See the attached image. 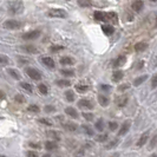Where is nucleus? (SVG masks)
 <instances>
[{"mask_svg":"<svg viewBox=\"0 0 157 157\" xmlns=\"http://www.w3.org/2000/svg\"><path fill=\"white\" fill-rule=\"evenodd\" d=\"M147 79H148V76H147V75L140 76V77H137V78L134 80V85H135V86H138V85H141L142 83H144Z\"/></svg>","mask_w":157,"mask_h":157,"instance_id":"obj_18","label":"nucleus"},{"mask_svg":"<svg viewBox=\"0 0 157 157\" xmlns=\"http://www.w3.org/2000/svg\"><path fill=\"white\" fill-rule=\"evenodd\" d=\"M102 30H103V32L106 34V36H110V34H112V33H113V31H115V29H113L111 25H103Z\"/></svg>","mask_w":157,"mask_h":157,"instance_id":"obj_19","label":"nucleus"},{"mask_svg":"<svg viewBox=\"0 0 157 157\" xmlns=\"http://www.w3.org/2000/svg\"><path fill=\"white\" fill-rule=\"evenodd\" d=\"M64 46L62 45H52V46L50 47V50L52 51V52H57V51H60V50H63Z\"/></svg>","mask_w":157,"mask_h":157,"instance_id":"obj_40","label":"nucleus"},{"mask_svg":"<svg viewBox=\"0 0 157 157\" xmlns=\"http://www.w3.org/2000/svg\"><path fill=\"white\" fill-rule=\"evenodd\" d=\"M124 63H125V57H124V56H121V57H118L117 59L113 62V66H115V67H117V66H122Z\"/></svg>","mask_w":157,"mask_h":157,"instance_id":"obj_22","label":"nucleus"},{"mask_svg":"<svg viewBox=\"0 0 157 157\" xmlns=\"http://www.w3.org/2000/svg\"><path fill=\"white\" fill-rule=\"evenodd\" d=\"M60 73H62L63 76H66V77H73V76H75L73 70H62Z\"/></svg>","mask_w":157,"mask_h":157,"instance_id":"obj_33","label":"nucleus"},{"mask_svg":"<svg viewBox=\"0 0 157 157\" xmlns=\"http://www.w3.org/2000/svg\"><path fill=\"white\" fill-rule=\"evenodd\" d=\"M60 64L62 65H72V64L75 63V60L71 58V57H67V56H65L63 58H60Z\"/></svg>","mask_w":157,"mask_h":157,"instance_id":"obj_17","label":"nucleus"},{"mask_svg":"<svg viewBox=\"0 0 157 157\" xmlns=\"http://www.w3.org/2000/svg\"><path fill=\"white\" fill-rule=\"evenodd\" d=\"M30 147H31V148H36V149H39L40 148V145L39 144H37V143H30Z\"/></svg>","mask_w":157,"mask_h":157,"instance_id":"obj_50","label":"nucleus"},{"mask_svg":"<svg viewBox=\"0 0 157 157\" xmlns=\"http://www.w3.org/2000/svg\"><path fill=\"white\" fill-rule=\"evenodd\" d=\"M124 77V72L121 70H117L113 72V75H112V80L115 82V83H118L119 80H122V78Z\"/></svg>","mask_w":157,"mask_h":157,"instance_id":"obj_11","label":"nucleus"},{"mask_svg":"<svg viewBox=\"0 0 157 157\" xmlns=\"http://www.w3.org/2000/svg\"><path fill=\"white\" fill-rule=\"evenodd\" d=\"M150 157H157V155H156V154H152V155H151Z\"/></svg>","mask_w":157,"mask_h":157,"instance_id":"obj_54","label":"nucleus"},{"mask_svg":"<svg viewBox=\"0 0 157 157\" xmlns=\"http://www.w3.org/2000/svg\"><path fill=\"white\" fill-rule=\"evenodd\" d=\"M106 140H108V135L106 134L99 135V136H97V137H96V141L97 142H105Z\"/></svg>","mask_w":157,"mask_h":157,"instance_id":"obj_38","label":"nucleus"},{"mask_svg":"<svg viewBox=\"0 0 157 157\" xmlns=\"http://www.w3.org/2000/svg\"><path fill=\"white\" fill-rule=\"evenodd\" d=\"M45 148H46V150H48V151H53V150H56L58 148V145H57L56 142L47 141L46 143H45Z\"/></svg>","mask_w":157,"mask_h":157,"instance_id":"obj_16","label":"nucleus"},{"mask_svg":"<svg viewBox=\"0 0 157 157\" xmlns=\"http://www.w3.org/2000/svg\"><path fill=\"white\" fill-rule=\"evenodd\" d=\"M65 97H66V99H67L69 102H73V101H75V94H73L71 90L65 92Z\"/></svg>","mask_w":157,"mask_h":157,"instance_id":"obj_28","label":"nucleus"},{"mask_svg":"<svg viewBox=\"0 0 157 157\" xmlns=\"http://www.w3.org/2000/svg\"><path fill=\"white\" fill-rule=\"evenodd\" d=\"M83 116L85 117V119H86V121H92V119H94V115H92V113L84 112V113H83Z\"/></svg>","mask_w":157,"mask_h":157,"instance_id":"obj_47","label":"nucleus"},{"mask_svg":"<svg viewBox=\"0 0 157 157\" xmlns=\"http://www.w3.org/2000/svg\"><path fill=\"white\" fill-rule=\"evenodd\" d=\"M14 99H16V102H17V103H20V104L25 102V98H24V97L21 96V94H17L16 98H14Z\"/></svg>","mask_w":157,"mask_h":157,"instance_id":"obj_45","label":"nucleus"},{"mask_svg":"<svg viewBox=\"0 0 157 157\" xmlns=\"http://www.w3.org/2000/svg\"><path fill=\"white\" fill-rule=\"evenodd\" d=\"M148 138H149V132L147 131V132H144V134L141 136V138L138 140V142H137V147H143L147 142H148Z\"/></svg>","mask_w":157,"mask_h":157,"instance_id":"obj_14","label":"nucleus"},{"mask_svg":"<svg viewBox=\"0 0 157 157\" xmlns=\"http://www.w3.org/2000/svg\"><path fill=\"white\" fill-rule=\"evenodd\" d=\"M101 89H102V90H110L111 86H110V85H102V86H101Z\"/></svg>","mask_w":157,"mask_h":157,"instance_id":"obj_51","label":"nucleus"},{"mask_svg":"<svg viewBox=\"0 0 157 157\" xmlns=\"http://www.w3.org/2000/svg\"><path fill=\"white\" fill-rule=\"evenodd\" d=\"M4 27L8 29V30H17L21 27V23L18 20H7L4 23Z\"/></svg>","mask_w":157,"mask_h":157,"instance_id":"obj_3","label":"nucleus"},{"mask_svg":"<svg viewBox=\"0 0 157 157\" xmlns=\"http://www.w3.org/2000/svg\"><path fill=\"white\" fill-rule=\"evenodd\" d=\"M39 122L41 123V124H45V125H47V126L52 125V122H51L50 119H47V118H40Z\"/></svg>","mask_w":157,"mask_h":157,"instance_id":"obj_39","label":"nucleus"},{"mask_svg":"<svg viewBox=\"0 0 157 157\" xmlns=\"http://www.w3.org/2000/svg\"><path fill=\"white\" fill-rule=\"evenodd\" d=\"M109 14V19L110 20H113L115 23H117V14L115 13V12H110V13H108Z\"/></svg>","mask_w":157,"mask_h":157,"instance_id":"obj_43","label":"nucleus"},{"mask_svg":"<svg viewBox=\"0 0 157 157\" xmlns=\"http://www.w3.org/2000/svg\"><path fill=\"white\" fill-rule=\"evenodd\" d=\"M117 143H118V140H113V141L110 142L105 148H106V149H112V148H115V147L117 145Z\"/></svg>","mask_w":157,"mask_h":157,"instance_id":"obj_41","label":"nucleus"},{"mask_svg":"<svg viewBox=\"0 0 157 157\" xmlns=\"http://www.w3.org/2000/svg\"><path fill=\"white\" fill-rule=\"evenodd\" d=\"M98 102H99V104H101L102 106H106V105L109 104V99H108V97H105L104 94H99V96H98Z\"/></svg>","mask_w":157,"mask_h":157,"instance_id":"obj_20","label":"nucleus"},{"mask_svg":"<svg viewBox=\"0 0 157 157\" xmlns=\"http://www.w3.org/2000/svg\"><path fill=\"white\" fill-rule=\"evenodd\" d=\"M47 136L51 137V138H53L55 141H58V140H59V136H58V134H57L56 131H48V132H47Z\"/></svg>","mask_w":157,"mask_h":157,"instance_id":"obj_35","label":"nucleus"},{"mask_svg":"<svg viewBox=\"0 0 157 157\" xmlns=\"http://www.w3.org/2000/svg\"><path fill=\"white\" fill-rule=\"evenodd\" d=\"M57 85L60 87H66L70 86L71 82L70 80H66V79H60V80H57Z\"/></svg>","mask_w":157,"mask_h":157,"instance_id":"obj_23","label":"nucleus"},{"mask_svg":"<svg viewBox=\"0 0 157 157\" xmlns=\"http://www.w3.org/2000/svg\"><path fill=\"white\" fill-rule=\"evenodd\" d=\"M129 87H130V85H129V84H124V85H121V86L118 87V90H119V91H124V90L129 89Z\"/></svg>","mask_w":157,"mask_h":157,"instance_id":"obj_49","label":"nucleus"},{"mask_svg":"<svg viewBox=\"0 0 157 157\" xmlns=\"http://www.w3.org/2000/svg\"><path fill=\"white\" fill-rule=\"evenodd\" d=\"M78 5L82 7H90L92 5L91 0H78Z\"/></svg>","mask_w":157,"mask_h":157,"instance_id":"obj_25","label":"nucleus"},{"mask_svg":"<svg viewBox=\"0 0 157 157\" xmlns=\"http://www.w3.org/2000/svg\"><path fill=\"white\" fill-rule=\"evenodd\" d=\"M76 90L79 91V92H85V91L89 90V86H87V85H83V84H82V85H80V84H77V85H76Z\"/></svg>","mask_w":157,"mask_h":157,"instance_id":"obj_32","label":"nucleus"},{"mask_svg":"<svg viewBox=\"0 0 157 157\" xmlns=\"http://www.w3.org/2000/svg\"><path fill=\"white\" fill-rule=\"evenodd\" d=\"M23 48L26 52H29V53H36L37 52V47L34 46V45H25Z\"/></svg>","mask_w":157,"mask_h":157,"instance_id":"obj_24","label":"nucleus"},{"mask_svg":"<svg viewBox=\"0 0 157 157\" xmlns=\"http://www.w3.org/2000/svg\"><path fill=\"white\" fill-rule=\"evenodd\" d=\"M47 16L50 18H66L67 13L64 10H60V8H52L47 12Z\"/></svg>","mask_w":157,"mask_h":157,"instance_id":"obj_1","label":"nucleus"},{"mask_svg":"<svg viewBox=\"0 0 157 157\" xmlns=\"http://www.w3.org/2000/svg\"><path fill=\"white\" fill-rule=\"evenodd\" d=\"M0 157H5V156H0Z\"/></svg>","mask_w":157,"mask_h":157,"instance_id":"obj_57","label":"nucleus"},{"mask_svg":"<svg viewBox=\"0 0 157 157\" xmlns=\"http://www.w3.org/2000/svg\"><path fill=\"white\" fill-rule=\"evenodd\" d=\"M27 111L29 112H32V113H39V111H40V109H39V106L38 105H30L29 108H27Z\"/></svg>","mask_w":157,"mask_h":157,"instance_id":"obj_26","label":"nucleus"},{"mask_svg":"<svg viewBox=\"0 0 157 157\" xmlns=\"http://www.w3.org/2000/svg\"><path fill=\"white\" fill-rule=\"evenodd\" d=\"M26 156L27 157H38V152L37 151H27L26 152Z\"/></svg>","mask_w":157,"mask_h":157,"instance_id":"obj_46","label":"nucleus"},{"mask_svg":"<svg viewBox=\"0 0 157 157\" xmlns=\"http://www.w3.org/2000/svg\"><path fill=\"white\" fill-rule=\"evenodd\" d=\"M94 16V19L98 20V21H110L108 13H104V12H101V11H96Z\"/></svg>","mask_w":157,"mask_h":157,"instance_id":"obj_5","label":"nucleus"},{"mask_svg":"<svg viewBox=\"0 0 157 157\" xmlns=\"http://www.w3.org/2000/svg\"><path fill=\"white\" fill-rule=\"evenodd\" d=\"M82 129L85 131V134H86L87 136H94V130L91 129V126L90 125H83L82 126Z\"/></svg>","mask_w":157,"mask_h":157,"instance_id":"obj_27","label":"nucleus"},{"mask_svg":"<svg viewBox=\"0 0 157 157\" xmlns=\"http://www.w3.org/2000/svg\"><path fill=\"white\" fill-rule=\"evenodd\" d=\"M40 36L39 30H34V31L27 32V33H24L23 34V39L25 40H32V39H37Z\"/></svg>","mask_w":157,"mask_h":157,"instance_id":"obj_4","label":"nucleus"},{"mask_svg":"<svg viewBox=\"0 0 157 157\" xmlns=\"http://www.w3.org/2000/svg\"><path fill=\"white\" fill-rule=\"evenodd\" d=\"M43 157H52V156H51L50 154H46V155H44V156H43Z\"/></svg>","mask_w":157,"mask_h":157,"instance_id":"obj_53","label":"nucleus"},{"mask_svg":"<svg viewBox=\"0 0 157 157\" xmlns=\"http://www.w3.org/2000/svg\"><path fill=\"white\" fill-rule=\"evenodd\" d=\"M117 128H118V123H116V122H110V123H109V129H110V131H115Z\"/></svg>","mask_w":157,"mask_h":157,"instance_id":"obj_42","label":"nucleus"},{"mask_svg":"<svg viewBox=\"0 0 157 157\" xmlns=\"http://www.w3.org/2000/svg\"><path fill=\"white\" fill-rule=\"evenodd\" d=\"M78 106L80 109H92L94 108V103L90 99H80L78 102Z\"/></svg>","mask_w":157,"mask_h":157,"instance_id":"obj_6","label":"nucleus"},{"mask_svg":"<svg viewBox=\"0 0 157 157\" xmlns=\"http://www.w3.org/2000/svg\"><path fill=\"white\" fill-rule=\"evenodd\" d=\"M151 87L152 89H156L157 87V75H155L152 79H151Z\"/></svg>","mask_w":157,"mask_h":157,"instance_id":"obj_44","label":"nucleus"},{"mask_svg":"<svg viewBox=\"0 0 157 157\" xmlns=\"http://www.w3.org/2000/svg\"><path fill=\"white\" fill-rule=\"evenodd\" d=\"M4 97H5V94H4V92H1V91H0V99H2Z\"/></svg>","mask_w":157,"mask_h":157,"instance_id":"obj_52","label":"nucleus"},{"mask_svg":"<svg viewBox=\"0 0 157 157\" xmlns=\"http://www.w3.org/2000/svg\"><path fill=\"white\" fill-rule=\"evenodd\" d=\"M64 128H65L67 131H76L78 126L76 125L75 123H72V122H69V123H65V124H64Z\"/></svg>","mask_w":157,"mask_h":157,"instance_id":"obj_21","label":"nucleus"},{"mask_svg":"<svg viewBox=\"0 0 157 157\" xmlns=\"http://www.w3.org/2000/svg\"><path fill=\"white\" fill-rule=\"evenodd\" d=\"M144 7V2L142 1V0H136L132 2V5H131V8L134 10L135 12H141L142 10Z\"/></svg>","mask_w":157,"mask_h":157,"instance_id":"obj_8","label":"nucleus"},{"mask_svg":"<svg viewBox=\"0 0 157 157\" xmlns=\"http://www.w3.org/2000/svg\"><path fill=\"white\" fill-rule=\"evenodd\" d=\"M156 143H157V135H154L152 140L150 142V145H149V149H154L156 147Z\"/></svg>","mask_w":157,"mask_h":157,"instance_id":"obj_36","label":"nucleus"},{"mask_svg":"<svg viewBox=\"0 0 157 157\" xmlns=\"http://www.w3.org/2000/svg\"><path fill=\"white\" fill-rule=\"evenodd\" d=\"M38 89H39L40 94H48V89H47V86L45 84H39V85H38Z\"/></svg>","mask_w":157,"mask_h":157,"instance_id":"obj_31","label":"nucleus"},{"mask_svg":"<svg viewBox=\"0 0 157 157\" xmlns=\"http://www.w3.org/2000/svg\"><path fill=\"white\" fill-rule=\"evenodd\" d=\"M55 110H56L55 106H51V105H47V106H45V112H47V113H50V112H53Z\"/></svg>","mask_w":157,"mask_h":157,"instance_id":"obj_48","label":"nucleus"},{"mask_svg":"<svg viewBox=\"0 0 157 157\" xmlns=\"http://www.w3.org/2000/svg\"><path fill=\"white\" fill-rule=\"evenodd\" d=\"M129 129H130V122H129V121H125V122L122 124L119 131H118V136H124V135L129 131Z\"/></svg>","mask_w":157,"mask_h":157,"instance_id":"obj_7","label":"nucleus"},{"mask_svg":"<svg viewBox=\"0 0 157 157\" xmlns=\"http://www.w3.org/2000/svg\"><path fill=\"white\" fill-rule=\"evenodd\" d=\"M26 73L29 75V77L33 80H39L41 78V73H40L38 70H36V69H33V67H27L26 69Z\"/></svg>","mask_w":157,"mask_h":157,"instance_id":"obj_2","label":"nucleus"},{"mask_svg":"<svg viewBox=\"0 0 157 157\" xmlns=\"http://www.w3.org/2000/svg\"><path fill=\"white\" fill-rule=\"evenodd\" d=\"M41 62L43 64L47 66L48 69H55V62H53V59L52 58H50V57H44V58H41Z\"/></svg>","mask_w":157,"mask_h":157,"instance_id":"obj_9","label":"nucleus"},{"mask_svg":"<svg viewBox=\"0 0 157 157\" xmlns=\"http://www.w3.org/2000/svg\"><path fill=\"white\" fill-rule=\"evenodd\" d=\"M112 157H116V156H112Z\"/></svg>","mask_w":157,"mask_h":157,"instance_id":"obj_58","label":"nucleus"},{"mask_svg":"<svg viewBox=\"0 0 157 157\" xmlns=\"http://www.w3.org/2000/svg\"><path fill=\"white\" fill-rule=\"evenodd\" d=\"M156 29H157V17H156Z\"/></svg>","mask_w":157,"mask_h":157,"instance_id":"obj_55","label":"nucleus"},{"mask_svg":"<svg viewBox=\"0 0 157 157\" xmlns=\"http://www.w3.org/2000/svg\"><path fill=\"white\" fill-rule=\"evenodd\" d=\"M96 129L98 131H103L104 130V122H103V119H98L96 122Z\"/></svg>","mask_w":157,"mask_h":157,"instance_id":"obj_29","label":"nucleus"},{"mask_svg":"<svg viewBox=\"0 0 157 157\" xmlns=\"http://www.w3.org/2000/svg\"><path fill=\"white\" fill-rule=\"evenodd\" d=\"M129 101V98H128V96L124 94V96H121V97H118L117 99H116V104H117L119 108H123V106H125L126 103Z\"/></svg>","mask_w":157,"mask_h":157,"instance_id":"obj_10","label":"nucleus"},{"mask_svg":"<svg viewBox=\"0 0 157 157\" xmlns=\"http://www.w3.org/2000/svg\"><path fill=\"white\" fill-rule=\"evenodd\" d=\"M151 1H154V2H155V1H157V0H151Z\"/></svg>","mask_w":157,"mask_h":157,"instance_id":"obj_56","label":"nucleus"},{"mask_svg":"<svg viewBox=\"0 0 157 157\" xmlns=\"http://www.w3.org/2000/svg\"><path fill=\"white\" fill-rule=\"evenodd\" d=\"M8 73L13 77V78H16V79H19L20 78V75H19V72L17 70H14V69H8Z\"/></svg>","mask_w":157,"mask_h":157,"instance_id":"obj_30","label":"nucleus"},{"mask_svg":"<svg viewBox=\"0 0 157 157\" xmlns=\"http://www.w3.org/2000/svg\"><path fill=\"white\" fill-rule=\"evenodd\" d=\"M147 48H148V44L144 43V41H140V43H137V44L135 45V50H136L137 52H143V51H145Z\"/></svg>","mask_w":157,"mask_h":157,"instance_id":"obj_15","label":"nucleus"},{"mask_svg":"<svg viewBox=\"0 0 157 157\" xmlns=\"http://www.w3.org/2000/svg\"><path fill=\"white\" fill-rule=\"evenodd\" d=\"M23 11V4L21 2H13L11 5V12L13 13H19Z\"/></svg>","mask_w":157,"mask_h":157,"instance_id":"obj_12","label":"nucleus"},{"mask_svg":"<svg viewBox=\"0 0 157 157\" xmlns=\"http://www.w3.org/2000/svg\"><path fill=\"white\" fill-rule=\"evenodd\" d=\"M65 112H66V115H67V116H70V117L73 118V119L78 118V113H77V110H76V109H73L72 106H69V108H66V109H65Z\"/></svg>","mask_w":157,"mask_h":157,"instance_id":"obj_13","label":"nucleus"},{"mask_svg":"<svg viewBox=\"0 0 157 157\" xmlns=\"http://www.w3.org/2000/svg\"><path fill=\"white\" fill-rule=\"evenodd\" d=\"M20 86L23 87L24 90H26V91H29V92H32V86L29 84V83L23 82V83H20Z\"/></svg>","mask_w":157,"mask_h":157,"instance_id":"obj_34","label":"nucleus"},{"mask_svg":"<svg viewBox=\"0 0 157 157\" xmlns=\"http://www.w3.org/2000/svg\"><path fill=\"white\" fill-rule=\"evenodd\" d=\"M8 64V58L6 56L0 55V65H7Z\"/></svg>","mask_w":157,"mask_h":157,"instance_id":"obj_37","label":"nucleus"}]
</instances>
